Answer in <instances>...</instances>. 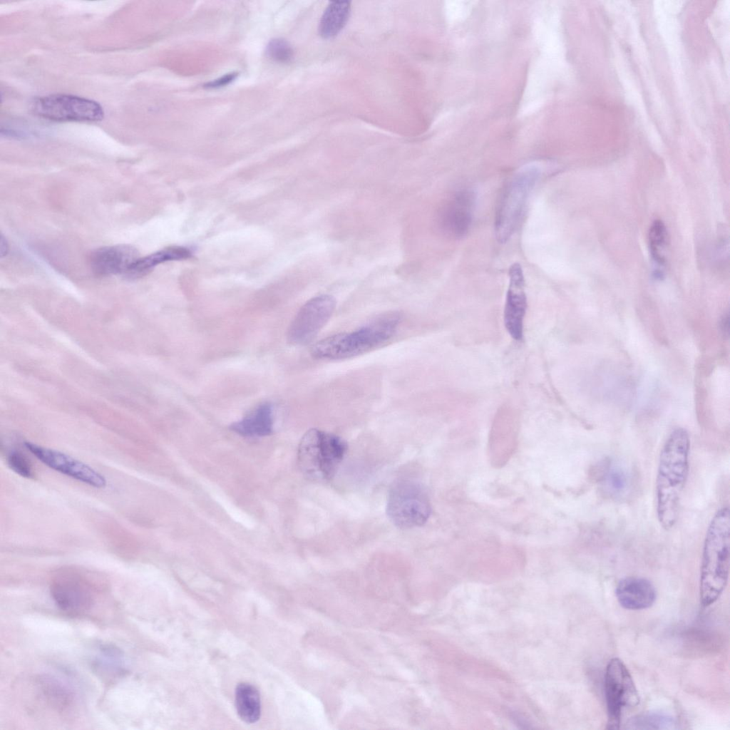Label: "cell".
<instances>
[{"instance_id": "6da1fadb", "label": "cell", "mask_w": 730, "mask_h": 730, "mask_svg": "<svg viewBox=\"0 0 730 730\" xmlns=\"http://www.w3.org/2000/svg\"><path fill=\"white\" fill-rule=\"evenodd\" d=\"M690 438L683 428L673 430L659 453L655 480L656 515L666 531L676 525L689 473Z\"/></svg>"}, {"instance_id": "7a4b0ae2", "label": "cell", "mask_w": 730, "mask_h": 730, "mask_svg": "<svg viewBox=\"0 0 730 730\" xmlns=\"http://www.w3.org/2000/svg\"><path fill=\"white\" fill-rule=\"evenodd\" d=\"M730 565V510L719 508L705 534L700 565L699 597L704 607L714 603L725 590Z\"/></svg>"}, {"instance_id": "3957f363", "label": "cell", "mask_w": 730, "mask_h": 730, "mask_svg": "<svg viewBox=\"0 0 730 730\" xmlns=\"http://www.w3.org/2000/svg\"><path fill=\"white\" fill-rule=\"evenodd\" d=\"M401 320L396 312L377 316L366 325L348 333L324 338L312 345L311 354L319 359H345L368 352L387 341L395 334Z\"/></svg>"}, {"instance_id": "277c9868", "label": "cell", "mask_w": 730, "mask_h": 730, "mask_svg": "<svg viewBox=\"0 0 730 730\" xmlns=\"http://www.w3.org/2000/svg\"><path fill=\"white\" fill-rule=\"evenodd\" d=\"M347 443L341 437L317 428L308 430L297 450V463L307 479L330 480L337 471L346 453Z\"/></svg>"}, {"instance_id": "5b68a950", "label": "cell", "mask_w": 730, "mask_h": 730, "mask_svg": "<svg viewBox=\"0 0 730 730\" xmlns=\"http://www.w3.org/2000/svg\"><path fill=\"white\" fill-rule=\"evenodd\" d=\"M539 176L538 167L528 165L511 178L496 212L495 235L498 242L505 243L514 233Z\"/></svg>"}, {"instance_id": "8992f818", "label": "cell", "mask_w": 730, "mask_h": 730, "mask_svg": "<svg viewBox=\"0 0 730 730\" xmlns=\"http://www.w3.org/2000/svg\"><path fill=\"white\" fill-rule=\"evenodd\" d=\"M431 512L426 490L418 483L399 480L390 488L386 503V514L396 527L403 529L423 525Z\"/></svg>"}, {"instance_id": "52a82bcc", "label": "cell", "mask_w": 730, "mask_h": 730, "mask_svg": "<svg viewBox=\"0 0 730 730\" xmlns=\"http://www.w3.org/2000/svg\"><path fill=\"white\" fill-rule=\"evenodd\" d=\"M605 695L607 712L606 729H619L625 707L639 703V696L630 672L617 657L611 659L605 673Z\"/></svg>"}, {"instance_id": "ba28073f", "label": "cell", "mask_w": 730, "mask_h": 730, "mask_svg": "<svg viewBox=\"0 0 730 730\" xmlns=\"http://www.w3.org/2000/svg\"><path fill=\"white\" fill-rule=\"evenodd\" d=\"M34 113L53 121H99L104 111L97 102L72 95L53 94L34 101Z\"/></svg>"}, {"instance_id": "9c48e42d", "label": "cell", "mask_w": 730, "mask_h": 730, "mask_svg": "<svg viewBox=\"0 0 730 730\" xmlns=\"http://www.w3.org/2000/svg\"><path fill=\"white\" fill-rule=\"evenodd\" d=\"M53 600L62 611L70 615H81L94 605L97 590L93 583L76 572H63L56 575L50 585Z\"/></svg>"}, {"instance_id": "30bf717a", "label": "cell", "mask_w": 730, "mask_h": 730, "mask_svg": "<svg viewBox=\"0 0 730 730\" xmlns=\"http://www.w3.org/2000/svg\"><path fill=\"white\" fill-rule=\"evenodd\" d=\"M336 302L328 294L307 301L299 310L287 331V341L294 345H305L317 336L331 317Z\"/></svg>"}, {"instance_id": "8fae6325", "label": "cell", "mask_w": 730, "mask_h": 730, "mask_svg": "<svg viewBox=\"0 0 730 730\" xmlns=\"http://www.w3.org/2000/svg\"><path fill=\"white\" fill-rule=\"evenodd\" d=\"M25 447L49 468L95 488L106 485L105 477L84 463L60 451L30 442Z\"/></svg>"}, {"instance_id": "7c38bea8", "label": "cell", "mask_w": 730, "mask_h": 730, "mask_svg": "<svg viewBox=\"0 0 730 730\" xmlns=\"http://www.w3.org/2000/svg\"><path fill=\"white\" fill-rule=\"evenodd\" d=\"M475 197L472 189H461L443 205L439 214V222L446 234L461 238L468 233L473 220Z\"/></svg>"}, {"instance_id": "4fadbf2b", "label": "cell", "mask_w": 730, "mask_h": 730, "mask_svg": "<svg viewBox=\"0 0 730 730\" xmlns=\"http://www.w3.org/2000/svg\"><path fill=\"white\" fill-rule=\"evenodd\" d=\"M527 309L525 278L521 265L513 264L509 269V284L504 307L505 327L515 340L523 337V322Z\"/></svg>"}, {"instance_id": "5bb4252c", "label": "cell", "mask_w": 730, "mask_h": 730, "mask_svg": "<svg viewBox=\"0 0 730 730\" xmlns=\"http://www.w3.org/2000/svg\"><path fill=\"white\" fill-rule=\"evenodd\" d=\"M138 258L137 250L129 245H119L95 250L89 257L90 266L97 275L125 274L129 267Z\"/></svg>"}, {"instance_id": "9a60e30c", "label": "cell", "mask_w": 730, "mask_h": 730, "mask_svg": "<svg viewBox=\"0 0 730 730\" xmlns=\"http://www.w3.org/2000/svg\"><path fill=\"white\" fill-rule=\"evenodd\" d=\"M615 595L622 607L632 610L650 607L657 597L654 585L647 578L636 576L621 579L617 585Z\"/></svg>"}, {"instance_id": "2e32d148", "label": "cell", "mask_w": 730, "mask_h": 730, "mask_svg": "<svg viewBox=\"0 0 730 730\" xmlns=\"http://www.w3.org/2000/svg\"><path fill=\"white\" fill-rule=\"evenodd\" d=\"M36 686L43 700L52 709L63 713L72 709L76 697L73 689L61 679L43 674L36 679Z\"/></svg>"}, {"instance_id": "e0dca14e", "label": "cell", "mask_w": 730, "mask_h": 730, "mask_svg": "<svg viewBox=\"0 0 730 730\" xmlns=\"http://www.w3.org/2000/svg\"><path fill=\"white\" fill-rule=\"evenodd\" d=\"M233 432L245 437H261L270 435L273 431L272 406L264 403L259 405L248 416L230 426Z\"/></svg>"}, {"instance_id": "ac0fdd59", "label": "cell", "mask_w": 730, "mask_h": 730, "mask_svg": "<svg viewBox=\"0 0 730 730\" xmlns=\"http://www.w3.org/2000/svg\"><path fill=\"white\" fill-rule=\"evenodd\" d=\"M192 252L182 247H170L155 252L143 257H138L128 268L125 275L138 277L150 272L161 263L189 258Z\"/></svg>"}, {"instance_id": "d6986e66", "label": "cell", "mask_w": 730, "mask_h": 730, "mask_svg": "<svg viewBox=\"0 0 730 730\" xmlns=\"http://www.w3.org/2000/svg\"><path fill=\"white\" fill-rule=\"evenodd\" d=\"M235 707L240 718L247 724L257 721L261 714L260 695L257 688L240 683L235 689Z\"/></svg>"}, {"instance_id": "ffe728a7", "label": "cell", "mask_w": 730, "mask_h": 730, "mask_svg": "<svg viewBox=\"0 0 730 730\" xmlns=\"http://www.w3.org/2000/svg\"><path fill=\"white\" fill-rule=\"evenodd\" d=\"M350 12L349 1L331 2L324 10L319 21V34L324 38L336 36L347 23Z\"/></svg>"}, {"instance_id": "44dd1931", "label": "cell", "mask_w": 730, "mask_h": 730, "mask_svg": "<svg viewBox=\"0 0 730 730\" xmlns=\"http://www.w3.org/2000/svg\"><path fill=\"white\" fill-rule=\"evenodd\" d=\"M123 659L120 651L116 647L105 644L99 647L92 662L96 672L103 677H115L122 673Z\"/></svg>"}, {"instance_id": "7402d4cb", "label": "cell", "mask_w": 730, "mask_h": 730, "mask_svg": "<svg viewBox=\"0 0 730 730\" xmlns=\"http://www.w3.org/2000/svg\"><path fill=\"white\" fill-rule=\"evenodd\" d=\"M667 234L664 224L661 220H654L649 231V244L650 254L656 267L654 277L661 279L663 277L661 268L665 264V248L667 246Z\"/></svg>"}, {"instance_id": "603a6c76", "label": "cell", "mask_w": 730, "mask_h": 730, "mask_svg": "<svg viewBox=\"0 0 730 730\" xmlns=\"http://www.w3.org/2000/svg\"><path fill=\"white\" fill-rule=\"evenodd\" d=\"M676 721L670 715L661 712H647L629 719L626 728L629 729H671Z\"/></svg>"}, {"instance_id": "cb8c5ba5", "label": "cell", "mask_w": 730, "mask_h": 730, "mask_svg": "<svg viewBox=\"0 0 730 730\" xmlns=\"http://www.w3.org/2000/svg\"><path fill=\"white\" fill-rule=\"evenodd\" d=\"M266 51L272 60L278 63H288L294 57L292 46L282 38L272 39L267 46Z\"/></svg>"}, {"instance_id": "d4e9b609", "label": "cell", "mask_w": 730, "mask_h": 730, "mask_svg": "<svg viewBox=\"0 0 730 730\" xmlns=\"http://www.w3.org/2000/svg\"><path fill=\"white\" fill-rule=\"evenodd\" d=\"M9 466L22 477L31 478L33 470L27 457L19 451L14 450L7 456Z\"/></svg>"}, {"instance_id": "484cf974", "label": "cell", "mask_w": 730, "mask_h": 730, "mask_svg": "<svg viewBox=\"0 0 730 730\" xmlns=\"http://www.w3.org/2000/svg\"><path fill=\"white\" fill-rule=\"evenodd\" d=\"M610 485L615 490H621L625 486V478L622 473L613 471L608 478Z\"/></svg>"}, {"instance_id": "4316f807", "label": "cell", "mask_w": 730, "mask_h": 730, "mask_svg": "<svg viewBox=\"0 0 730 730\" xmlns=\"http://www.w3.org/2000/svg\"><path fill=\"white\" fill-rule=\"evenodd\" d=\"M236 73H229L219 78L215 81H210L205 84V87L208 88H217L224 86H226L231 83L236 78Z\"/></svg>"}, {"instance_id": "83f0119b", "label": "cell", "mask_w": 730, "mask_h": 730, "mask_svg": "<svg viewBox=\"0 0 730 730\" xmlns=\"http://www.w3.org/2000/svg\"><path fill=\"white\" fill-rule=\"evenodd\" d=\"M720 327H721V331L724 334H725V332L728 333V329H729V314H728V313H726V314H724L723 318L721 319Z\"/></svg>"}, {"instance_id": "f1b7e54d", "label": "cell", "mask_w": 730, "mask_h": 730, "mask_svg": "<svg viewBox=\"0 0 730 730\" xmlns=\"http://www.w3.org/2000/svg\"><path fill=\"white\" fill-rule=\"evenodd\" d=\"M8 250H9L8 243H7L6 239H4V236L1 235V257L5 256L8 253Z\"/></svg>"}]
</instances>
